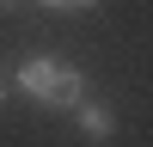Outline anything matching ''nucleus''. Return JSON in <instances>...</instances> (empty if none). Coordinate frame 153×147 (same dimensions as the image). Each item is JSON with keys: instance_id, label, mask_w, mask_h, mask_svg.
<instances>
[{"instance_id": "f257e3e1", "label": "nucleus", "mask_w": 153, "mask_h": 147, "mask_svg": "<svg viewBox=\"0 0 153 147\" xmlns=\"http://www.w3.org/2000/svg\"><path fill=\"white\" fill-rule=\"evenodd\" d=\"M12 86H19L31 104H43V110H74V104L86 98L80 68H74V61H61V55H31V61H19Z\"/></svg>"}, {"instance_id": "f03ea898", "label": "nucleus", "mask_w": 153, "mask_h": 147, "mask_svg": "<svg viewBox=\"0 0 153 147\" xmlns=\"http://www.w3.org/2000/svg\"><path fill=\"white\" fill-rule=\"evenodd\" d=\"M74 122H80L86 141H110V135H117V122H110V110L98 104V98H80V104H74Z\"/></svg>"}, {"instance_id": "39448f33", "label": "nucleus", "mask_w": 153, "mask_h": 147, "mask_svg": "<svg viewBox=\"0 0 153 147\" xmlns=\"http://www.w3.org/2000/svg\"><path fill=\"white\" fill-rule=\"evenodd\" d=\"M6 6H12V0H0V12H6Z\"/></svg>"}, {"instance_id": "7ed1b4c3", "label": "nucleus", "mask_w": 153, "mask_h": 147, "mask_svg": "<svg viewBox=\"0 0 153 147\" xmlns=\"http://www.w3.org/2000/svg\"><path fill=\"white\" fill-rule=\"evenodd\" d=\"M37 6H55V12L68 6V12H80V6H98V0H37Z\"/></svg>"}, {"instance_id": "20e7f679", "label": "nucleus", "mask_w": 153, "mask_h": 147, "mask_svg": "<svg viewBox=\"0 0 153 147\" xmlns=\"http://www.w3.org/2000/svg\"><path fill=\"white\" fill-rule=\"evenodd\" d=\"M6 92H12V80H6V74H0V104H6Z\"/></svg>"}]
</instances>
